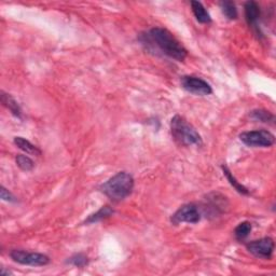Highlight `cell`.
<instances>
[{
	"label": "cell",
	"instance_id": "obj_11",
	"mask_svg": "<svg viewBox=\"0 0 276 276\" xmlns=\"http://www.w3.org/2000/svg\"><path fill=\"white\" fill-rule=\"evenodd\" d=\"M191 9L194 16H196L197 21L201 24H209L211 23V17L208 12L205 9L204 5L200 1H191Z\"/></svg>",
	"mask_w": 276,
	"mask_h": 276
},
{
	"label": "cell",
	"instance_id": "obj_7",
	"mask_svg": "<svg viewBox=\"0 0 276 276\" xmlns=\"http://www.w3.org/2000/svg\"><path fill=\"white\" fill-rule=\"evenodd\" d=\"M274 241L271 237H263L260 240L248 243L246 248L248 252L260 259H271L274 253Z\"/></svg>",
	"mask_w": 276,
	"mask_h": 276
},
{
	"label": "cell",
	"instance_id": "obj_9",
	"mask_svg": "<svg viewBox=\"0 0 276 276\" xmlns=\"http://www.w3.org/2000/svg\"><path fill=\"white\" fill-rule=\"evenodd\" d=\"M225 198L221 197L220 194L218 193H211L210 196H208V199H206V204L204 207L205 209H208L211 215H219L220 212L224 210L225 205Z\"/></svg>",
	"mask_w": 276,
	"mask_h": 276
},
{
	"label": "cell",
	"instance_id": "obj_13",
	"mask_svg": "<svg viewBox=\"0 0 276 276\" xmlns=\"http://www.w3.org/2000/svg\"><path fill=\"white\" fill-rule=\"evenodd\" d=\"M114 212H115V210L112 209L110 206H103L102 208L98 209L96 212H94V214L87 217L83 223L91 224V223L102 221V220H104V219H107L110 216L114 215Z\"/></svg>",
	"mask_w": 276,
	"mask_h": 276
},
{
	"label": "cell",
	"instance_id": "obj_17",
	"mask_svg": "<svg viewBox=\"0 0 276 276\" xmlns=\"http://www.w3.org/2000/svg\"><path fill=\"white\" fill-rule=\"evenodd\" d=\"M250 117H252L256 121H260V122H265V123L274 122V120H275L274 115L265 109L253 110L252 114H250Z\"/></svg>",
	"mask_w": 276,
	"mask_h": 276
},
{
	"label": "cell",
	"instance_id": "obj_2",
	"mask_svg": "<svg viewBox=\"0 0 276 276\" xmlns=\"http://www.w3.org/2000/svg\"><path fill=\"white\" fill-rule=\"evenodd\" d=\"M133 189L134 178L127 172H119L100 187V191L114 202H121L127 199Z\"/></svg>",
	"mask_w": 276,
	"mask_h": 276
},
{
	"label": "cell",
	"instance_id": "obj_8",
	"mask_svg": "<svg viewBox=\"0 0 276 276\" xmlns=\"http://www.w3.org/2000/svg\"><path fill=\"white\" fill-rule=\"evenodd\" d=\"M181 86L194 95L205 96L212 93V89L208 82L197 76H184L181 78Z\"/></svg>",
	"mask_w": 276,
	"mask_h": 276
},
{
	"label": "cell",
	"instance_id": "obj_19",
	"mask_svg": "<svg viewBox=\"0 0 276 276\" xmlns=\"http://www.w3.org/2000/svg\"><path fill=\"white\" fill-rule=\"evenodd\" d=\"M15 162H16V165L24 172L33 171V168L35 167L34 161L31 160L29 156L25 154H17L15 158Z\"/></svg>",
	"mask_w": 276,
	"mask_h": 276
},
{
	"label": "cell",
	"instance_id": "obj_18",
	"mask_svg": "<svg viewBox=\"0 0 276 276\" xmlns=\"http://www.w3.org/2000/svg\"><path fill=\"white\" fill-rule=\"evenodd\" d=\"M220 8L223 15L228 18V20L233 21L237 17V9L234 2L232 1H221Z\"/></svg>",
	"mask_w": 276,
	"mask_h": 276
},
{
	"label": "cell",
	"instance_id": "obj_6",
	"mask_svg": "<svg viewBox=\"0 0 276 276\" xmlns=\"http://www.w3.org/2000/svg\"><path fill=\"white\" fill-rule=\"evenodd\" d=\"M201 210L198 205L189 203L185 204L176 210V212L172 216L171 221L174 224L179 223H198L201 220Z\"/></svg>",
	"mask_w": 276,
	"mask_h": 276
},
{
	"label": "cell",
	"instance_id": "obj_15",
	"mask_svg": "<svg viewBox=\"0 0 276 276\" xmlns=\"http://www.w3.org/2000/svg\"><path fill=\"white\" fill-rule=\"evenodd\" d=\"M222 171H223V175L225 176V178L228 179V181L230 183V185L234 188V189L238 192V193H241V194H244V196H248L249 194V191L246 187H244L241 183H238L237 179L233 176V174L231 173L230 169L225 166V165H222Z\"/></svg>",
	"mask_w": 276,
	"mask_h": 276
},
{
	"label": "cell",
	"instance_id": "obj_14",
	"mask_svg": "<svg viewBox=\"0 0 276 276\" xmlns=\"http://www.w3.org/2000/svg\"><path fill=\"white\" fill-rule=\"evenodd\" d=\"M1 103L5 108H8L11 111L12 115L20 119L22 118V109L20 105L17 104L16 100L10 94L1 92Z\"/></svg>",
	"mask_w": 276,
	"mask_h": 276
},
{
	"label": "cell",
	"instance_id": "obj_10",
	"mask_svg": "<svg viewBox=\"0 0 276 276\" xmlns=\"http://www.w3.org/2000/svg\"><path fill=\"white\" fill-rule=\"evenodd\" d=\"M245 10V18L249 26H256L260 18V7L256 1H247L244 5Z\"/></svg>",
	"mask_w": 276,
	"mask_h": 276
},
{
	"label": "cell",
	"instance_id": "obj_12",
	"mask_svg": "<svg viewBox=\"0 0 276 276\" xmlns=\"http://www.w3.org/2000/svg\"><path fill=\"white\" fill-rule=\"evenodd\" d=\"M14 143L17 148H20L22 151L26 152L27 154L31 155H40L41 151L38 147H36L34 143H31L29 140H27L26 138L17 136L14 137Z\"/></svg>",
	"mask_w": 276,
	"mask_h": 276
},
{
	"label": "cell",
	"instance_id": "obj_3",
	"mask_svg": "<svg viewBox=\"0 0 276 276\" xmlns=\"http://www.w3.org/2000/svg\"><path fill=\"white\" fill-rule=\"evenodd\" d=\"M171 133L174 140L180 146H201L202 137L196 128L179 115L174 116L171 120Z\"/></svg>",
	"mask_w": 276,
	"mask_h": 276
},
{
	"label": "cell",
	"instance_id": "obj_16",
	"mask_svg": "<svg viewBox=\"0 0 276 276\" xmlns=\"http://www.w3.org/2000/svg\"><path fill=\"white\" fill-rule=\"evenodd\" d=\"M253 230V225L248 221L241 222L234 230V235L237 241H244L247 238Z\"/></svg>",
	"mask_w": 276,
	"mask_h": 276
},
{
	"label": "cell",
	"instance_id": "obj_5",
	"mask_svg": "<svg viewBox=\"0 0 276 276\" xmlns=\"http://www.w3.org/2000/svg\"><path fill=\"white\" fill-rule=\"evenodd\" d=\"M11 259L16 263H20L23 266L30 267H43L50 263V258L47 255L39 253H28L25 250L13 249L10 253Z\"/></svg>",
	"mask_w": 276,
	"mask_h": 276
},
{
	"label": "cell",
	"instance_id": "obj_21",
	"mask_svg": "<svg viewBox=\"0 0 276 276\" xmlns=\"http://www.w3.org/2000/svg\"><path fill=\"white\" fill-rule=\"evenodd\" d=\"M1 199L7 202H16L15 197L10 191L5 189L4 187H1Z\"/></svg>",
	"mask_w": 276,
	"mask_h": 276
},
{
	"label": "cell",
	"instance_id": "obj_1",
	"mask_svg": "<svg viewBox=\"0 0 276 276\" xmlns=\"http://www.w3.org/2000/svg\"><path fill=\"white\" fill-rule=\"evenodd\" d=\"M143 38L148 40L153 47L158 48L169 59L183 62L187 58L188 52L186 48L175 38L171 31L165 28L153 27L146 35H143Z\"/></svg>",
	"mask_w": 276,
	"mask_h": 276
},
{
	"label": "cell",
	"instance_id": "obj_4",
	"mask_svg": "<svg viewBox=\"0 0 276 276\" xmlns=\"http://www.w3.org/2000/svg\"><path fill=\"white\" fill-rule=\"evenodd\" d=\"M240 139L248 147L268 148L275 143V136L267 130L244 132L240 135Z\"/></svg>",
	"mask_w": 276,
	"mask_h": 276
},
{
	"label": "cell",
	"instance_id": "obj_20",
	"mask_svg": "<svg viewBox=\"0 0 276 276\" xmlns=\"http://www.w3.org/2000/svg\"><path fill=\"white\" fill-rule=\"evenodd\" d=\"M67 262L69 263V265H71L73 267L84 268L87 263H89V259H87V257L83 254H76L72 257H70Z\"/></svg>",
	"mask_w": 276,
	"mask_h": 276
}]
</instances>
